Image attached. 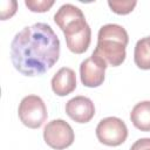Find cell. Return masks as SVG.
Returning <instances> with one entry per match:
<instances>
[{
	"label": "cell",
	"mask_w": 150,
	"mask_h": 150,
	"mask_svg": "<svg viewBox=\"0 0 150 150\" xmlns=\"http://www.w3.org/2000/svg\"><path fill=\"white\" fill-rule=\"evenodd\" d=\"M60 57V40L45 22L23 27L11 42L14 68L26 76H38L49 70Z\"/></svg>",
	"instance_id": "obj_1"
},
{
	"label": "cell",
	"mask_w": 150,
	"mask_h": 150,
	"mask_svg": "<svg viewBox=\"0 0 150 150\" xmlns=\"http://www.w3.org/2000/svg\"><path fill=\"white\" fill-rule=\"evenodd\" d=\"M128 42L129 35L124 27L117 23H107L98 30L97 45L94 50L98 53L108 64L117 67L125 60Z\"/></svg>",
	"instance_id": "obj_2"
},
{
	"label": "cell",
	"mask_w": 150,
	"mask_h": 150,
	"mask_svg": "<svg viewBox=\"0 0 150 150\" xmlns=\"http://www.w3.org/2000/svg\"><path fill=\"white\" fill-rule=\"evenodd\" d=\"M18 115L23 125L30 129H38L46 122L48 112L40 96L28 95L21 100L18 108Z\"/></svg>",
	"instance_id": "obj_3"
},
{
	"label": "cell",
	"mask_w": 150,
	"mask_h": 150,
	"mask_svg": "<svg viewBox=\"0 0 150 150\" xmlns=\"http://www.w3.org/2000/svg\"><path fill=\"white\" fill-rule=\"evenodd\" d=\"M97 139L108 146H118L125 142L128 137V128L125 123L115 116L102 118L96 127Z\"/></svg>",
	"instance_id": "obj_4"
},
{
	"label": "cell",
	"mask_w": 150,
	"mask_h": 150,
	"mask_svg": "<svg viewBox=\"0 0 150 150\" xmlns=\"http://www.w3.org/2000/svg\"><path fill=\"white\" fill-rule=\"evenodd\" d=\"M68 49L74 54L84 53L91 41V29L86 18L77 19L62 29Z\"/></svg>",
	"instance_id": "obj_5"
},
{
	"label": "cell",
	"mask_w": 150,
	"mask_h": 150,
	"mask_svg": "<svg viewBox=\"0 0 150 150\" xmlns=\"http://www.w3.org/2000/svg\"><path fill=\"white\" fill-rule=\"evenodd\" d=\"M43 139L52 149L63 150L73 144L75 134L68 122L56 118L46 124L43 129Z\"/></svg>",
	"instance_id": "obj_6"
},
{
	"label": "cell",
	"mask_w": 150,
	"mask_h": 150,
	"mask_svg": "<svg viewBox=\"0 0 150 150\" xmlns=\"http://www.w3.org/2000/svg\"><path fill=\"white\" fill-rule=\"evenodd\" d=\"M107 67L108 63L104 61V59L94 50L93 54L84 59L80 64V76L82 84L88 88L100 87L104 81Z\"/></svg>",
	"instance_id": "obj_7"
},
{
	"label": "cell",
	"mask_w": 150,
	"mask_h": 150,
	"mask_svg": "<svg viewBox=\"0 0 150 150\" xmlns=\"http://www.w3.org/2000/svg\"><path fill=\"white\" fill-rule=\"evenodd\" d=\"M66 114L76 123H88L95 115V105L87 96H75L64 107Z\"/></svg>",
	"instance_id": "obj_8"
},
{
	"label": "cell",
	"mask_w": 150,
	"mask_h": 150,
	"mask_svg": "<svg viewBox=\"0 0 150 150\" xmlns=\"http://www.w3.org/2000/svg\"><path fill=\"white\" fill-rule=\"evenodd\" d=\"M50 84L54 94L57 96L69 95L76 89V74L71 68L62 67L53 76Z\"/></svg>",
	"instance_id": "obj_9"
},
{
	"label": "cell",
	"mask_w": 150,
	"mask_h": 150,
	"mask_svg": "<svg viewBox=\"0 0 150 150\" xmlns=\"http://www.w3.org/2000/svg\"><path fill=\"white\" fill-rule=\"evenodd\" d=\"M130 120L138 130L150 131V101H142L135 104L130 112Z\"/></svg>",
	"instance_id": "obj_10"
},
{
	"label": "cell",
	"mask_w": 150,
	"mask_h": 150,
	"mask_svg": "<svg viewBox=\"0 0 150 150\" xmlns=\"http://www.w3.org/2000/svg\"><path fill=\"white\" fill-rule=\"evenodd\" d=\"M84 18L83 12L75 5L71 4H64L62 5L56 13L54 14V21L59 26V28L62 30L67 25L71 23L73 21Z\"/></svg>",
	"instance_id": "obj_11"
},
{
	"label": "cell",
	"mask_w": 150,
	"mask_h": 150,
	"mask_svg": "<svg viewBox=\"0 0 150 150\" xmlns=\"http://www.w3.org/2000/svg\"><path fill=\"white\" fill-rule=\"evenodd\" d=\"M134 61L139 69L150 70V36H144L136 42Z\"/></svg>",
	"instance_id": "obj_12"
},
{
	"label": "cell",
	"mask_w": 150,
	"mask_h": 150,
	"mask_svg": "<svg viewBox=\"0 0 150 150\" xmlns=\"http://www.w3.org/2000/svg\"><path fill=\"white\" fill-rule=\"evenodd\" d=\"M137 5V1L135 0H109L108 1V6L110 7V9L116 13V14H120V15H125V14H129L130 12L134 11V8L136 7Z\"/></svg>",
	"instance_id": "obj_13"
},
{
	"label": "cell",
	"mask_w": 150,
	"mask_h": 150,
	"mask_svg": "<svg viewBox=\"0 0 150 150\" xmlns=\"http://www.w3.org/2000/svg\"><path fill=\"white\" fill-rule=\"evenodd\" d=\"M25 5L32 12L43 13L52 8V6L54 5V0H26Z\"/></svg>",
	"instance_id": "obj_14"
},
{
	"label": "cell",
	"mask_w": 150,
	"mask_h": 150,
	"mask_svg": "<svg viewBox=\"0 0 150 150\" xmlns=\"http://www.w3.org/2000/svg\"><path fill=\"white\" fill-rule=\"evenodd\" d=\"M18 9V2L15 0H5L0 1V13H1V20H7L12 18Z\"/></svg>",
	"instance_id": "obj_15"
},
{
	"label": "cell",
	"mask_w": 150,
	"mask_h": 150,
	"mask_svg": "<svg viewBox=\"0 0 150 150\" xmlns=\"http://www.w3.org/2000/svg\"><path fill=\"white\" fill-rule=\"evenodd\" d=\"M130 150H150V137H143L137 139L131 145Z\"/></svg>",
	"instance_id": "obj_16"
}]
</instances>
